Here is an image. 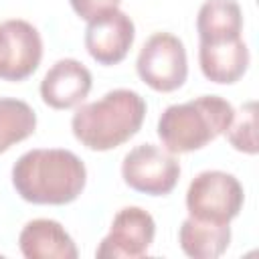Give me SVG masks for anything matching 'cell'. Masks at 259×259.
I'll use <instances>...</instances> for the list:
<instances>
[{
    "mask_svg": "<svg viewBox=\"0 0 259 259\" xmlns=\"http://www.w3.org/2000/svg\"><path fill=\"white\" fill-rule=\"evenodd\" d=\"M16 194L42 206H63L79 198L87 184L83 160L65 148H34L24 152L10 172Z\"/></svg>",
    "mask_w": 259,
    "mask_h": 259,
    "instance_id": "1",
    "label": "cell"
},
{
    "mask_svg": "<svg viewBox=\"0 0 259 259\" xmlns=\"http://www.w3.org/2000/svg\"><path fill=\"white\" fill-rule=\"evenodd\" d=\"M146 111V99L138 91L111 89L95 101L77 105L71 117V132L87 150L109 152L140 132Z\"/></svg>",
    "mask_w": 259,
    "mask_h": 259,
    "instance_id": "2",
    "label": "cell"
},
{
    "mask_svg": "<svg viewBox=\"0 0 259 259\" xmlns=\"http://www.w3.org/2000/svg\"><path fill=\"white\" fill-rule=\"evenodd\" d=\"M235 107L221 95H200L168 105L158 117V138L170 154L202 150L225 134Z\"/></svg>",
    "mask_w": 259,
    "mask_h": 259,
    "instance_id": "3",
    "label": "cell"
},
{
    "mask_svg": "<svg viewBox=\"0 0 259 259\" xmlns=\"http://www.w3.org/2000/svg\"><path fill=\"white\" fill-rule=\"evenodd\" d=\"M188 217L214 225H231L239 217L245 190L239 178L225 170H202L198 172L186 190Z\"/></svg>",
    "mask_w": 259,
    "mask_h": 259,
    "instance_id": "4",
    "label": "cell"
},
{
    "mask_svg": "<svg viewBox=\"0 0 259 259\" xmlns=\"http://www.w3.org/2000/svg\"><path fill=\"white\" fill-rule=\"evenodd\" d=\"M136 71L138 77L158 93H172L180 89L188 77L184 42L172 32H154L138 53Z\"/></svg>",
    "mask_w": 259,
    "mask_h": 259,
    "instance_id": "5",
    "label": "cell"
},
{
    "mask_svg": "<svg viewBox=\"0 0 259 259\" xmlns=\"http://www.w3.org/2000/svg\"><path fill=\"white\" fill-rule=\"evenodd\" d=\"M180 172L176 154L156 144H140L121 160V178L125 186L148 196L170 194L180 180Z\"/></svg>",
    "mask_w": 259,
    "mask_h": 259,
    "instance_id": "6",
    "label": "cell"
},
{
    "mask_svg": "<svg viewBox=\"0 0 259 259\" xmlns=\"http://www.w3.org/2000/svg\"><path fill=\"white\" fill-rule=\"evenodd\" d=\"M156 237V221L142 206H123L115 212L109 233L95 249L99 259H138L148 255Z\"/></svg>",
    "mask_w": 259,
    "mask_h": 259,
    "instance_id": "7",
    "label": "cell"
},
{
    "mask_svg": "<svg viewBox=\"0 0 259 259\" xmlns=\"http://www.w3.org/2000/svg\"><path fill=\"white\" fill-rule=\"evenodd\" d=\"M42 61V38L34 24L24 18L0 22V79L24 81Z\"/></svg>",
    "mask_w": 259,
    "mask_h": 259,
    "instance_id": "8",
    "label": "cell"
},
{
    "mask_svg": "<svg viewBox=\"0 0 259 259\" xmlns=\"http://www.w3.org/2000/svg\"><path fill=\"white\" fill-rule=\"evenodd\" d=\"M136 40V24L123 10L105 12L87 22L83 42L93 61L103 67L121 63Z\"/></svg>",
    "mask_w": 259,
    "mask_h": 259,
    "instance_id": "9",
    "label": "cell"
},
{
    "mask_svg": "<svg viewBox=\"0 0 259 259\" xmlns=\"http://www.w3.org/2000/svg\"><path fill=\"white\" fill-rule=\"evenodd\" d=\"M93 87L91 71L77 59H59L40 81V99L51 109H71L85 101Z\"/></svg>",
    "mask_w": 259,
    "mask_h": 259,
    "instance_id": "10",
    "label": "cell"
},
{
    "mask_svg": "<svg viewBox=\"0 0 259 259\" xmlns=\"http://www.w3.org/2000/svg\"><path fill=\"white\" fill-rule=\"evenodd\" d=\"M18 249L26 259H77L79 249L55 219H32L18 233Z\"/></svg>",
    "mask_w": 259,
    "mask_h": 259,
    "instance_id": "11",
    "label": "cell"
},
{
    "mask_svg": "<svg viewBox=\"0 0 259 259\" xmlns=\"http://www.w3.org/2000/svg\"><path fill=\"white\" fill-rule=\"evenodd\" d=\"M249 49L241 38L223 42H198V65L202 75L217 85L237 83L249 69Z\"/></svg>",
    "mask_w": 259,
    "mask_h": 259,
    "instance_id": "12",
    "label": "cell"
},
{
    "mask_svg": "<svg viewBox=\"0 0 259 259\" xmlns=\"http://www.w3.org/2000/svg\"><path fill=\"white\" fill-rule=\"evenodd\" d=\"M198 42L241 38L243 10L235 0H204L196 14Z\"/></svg>",
    "mask_w": 259,
    "mask_h": 259,
    "instance_id": "13",
    "label": "cell"
},
{
    "mask_svg": "<svg viewBox=\"0 0 259 259\" xmlns=\"http://www.w3.org/2000/svg\"><path fill=\"white\" fill-rule=\"evenodd\" d=\"M178 245L192 259H217L231 245V225H214L186 217L178 229Z\"/></svg>",
    "mask_w": 259,
    "mask_h": 259,
    "instance_id": "14",
    "label": "cell"
},
{
    "mask_svg": "<svg viewBox=\"0 0 259 259\" xmlns=\"http://www.w3.org/2000/svg\"><path fill=\"white\" fill-rule=\"evenodd\" d=\"M36 132L34 109L16 97H0V154Z\"/></svg>",
    "mask_w": 259,
    "mask_h": 259,
    "instance_id": "15",
    "label": "cell"
},
{
    "mask_svg": "<svg viewBox=\"0 0 259 259\" xmlns=\"http://www.w3.org/2000/svg\"><path fill=\"white\" fill-rule=\"evenodd\" d=\"M227 142L243 154L255 156L259 152V142H257V101L249 99L245 101L235 113L225 130Z\"/></svg>",
    "mask_w": 259,
    "mask_h": 259,
    "instance_id": "16",
    "label": "cell"
},
{
    "mask_svg": "<svg viewBox=\"0 0 259 259\" xmlns=\"http://www.w3.org/2000/svg\"><path fill=\"white\" fill-rule=\"evenodd\" d=\"M73 12L83 18V20H93L105 12H111V10H117L121 0H69Z\"/></svg>",
    "mask_w": 259,
    "mask_h": 259,
    "instance_id": "17",
    "label": "cell"
}]
</instances>
